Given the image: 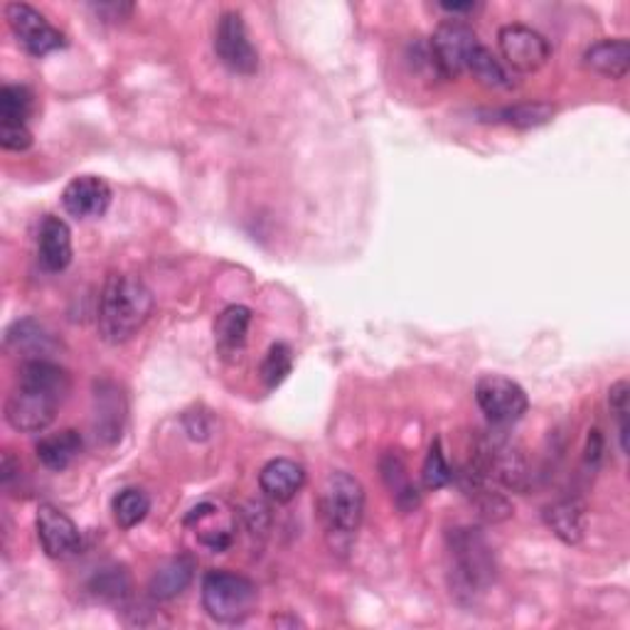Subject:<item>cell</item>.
<instances>
[{
  "label": "cell",
  "instance_id": "cell-27",
  "mask_svg": "<svg viewBox=\"0 0 630 630\" xmlns=\"http://www.w3.org/2000/svg\"><path fill=\"white\" fill-rule=\"evenodd\" d=\"M469 72L488 89H510L512 85H515L508 72V67L500 62L498 57L485 48V45H481V48L475 50L473 60L469 65Z\"/></svg>",
  "mask_w": 630,
  "mask_h": 630
},
{
  "label": "cell",
  "instance_id": "cell-14",
  "mask_svg": "<svg viewBox=\"0 0 630 630\" xmlns=\"http://www.w3.org/2000/svg\"><path fill=\"white\" fill-rule=\"evenodd\" d=\"M38 259L45 272L60 274L72 264V232L67 222L48 215L38 229Z\"/></svg>",
  "mask_w": 630,
  "mask_h": 630
},
{
  "label": "cell",
  "instance_id": "cell-17",
  "mask_svg": "<svg viewBox=\"0 0 630 630\" xmlns=\"http://www.w3.org/2000/svg\"><path fill=\"white\" fill-rule=\"evenodd\" d=\"M252 328V311L247 306H227L215 321V347L217 355L227 363H235L244 353Z\"/></svg>",
  "mask_w": 630,
  "mask_h": 630
},
{
  "label": "cell",
  "instance_id": "cell-11",
  "mask_svg": "<svg viewBox=\"0 0 630 630\" xmlns=\"http://www.w3.org/2000/svg\"><path fill=\"white\" fill-rule=\"evenodd\" d=\"M498 45L503 60L515 72H537L550 60L552 48L544 35L528 26H505L498 32Z\"/></svg>",
  "mask_w": 630,
  "mask_h": 630
},
{
  "label": "cell",
  "instance_id": "cell-8",
  "mask_svg": "<svg viewBox=\"0 0 630 630\" xmlns=\"http://www.w3.org/2000/svg\"><path fill=\"white\" fill-rule=\"evenodd\" d=\"M215 55L229 72L252 77L259 69V52L249 40L247 22L237 10L222 13L215 28Z\"/></svg>",
  "mask_w": 630,
  "mask_h": 630
},
{
  "label": "cell",
  "instance_id": "cell-18",
  "mask_svg": "<svg viewBox=\"0 0 630 630\" xmlns=\"http://www.w3.org/2000/svg\"><path fill=\"white\" fill-rule=\"evenodd\" d=\"M583 65L601 77L623 79L630 69V42L626 38L599 40L583 52Z\"/></svg>",
  "mask_w": 630,
  "mask_h": 630
},
{
  "label": "cell",
  "instance_id": "cell-9",
  "mask_svg": "<svg viewBox=\"0 0 630 630\" xmlns=\"http://www.w3.org/2000/svg\"><path fill=\"white\" fill-rule=\"evenodd\" d=\"M475 402L490 424L510 426L528 414V392L503 375H483L475 384Z\"/></svg>",
  "mask_w": 630,
  "mask_h": 630
},
{
  "label": "cell",
  "instance_id": "cell-30",
  "mask_svg": "<svg viewBox=\"0 0 630 630\" xmlns=\"http://www.w3.org/2000/svg\"><path fill=\"white\" fill-rule=\"evenodd\" d=\"M32 114V91L22 85L0 89V124H28Z\"/></svg>",
  "mask_w": 630,
  "mask_h": 630
},
{
  "label": "cell",
  "instance_id": "cell-34",
  "mask_svg": "<svg viewBox=\"0 0 630 630\" xmlns=\"http://www.w3.org/2000/svg\"><path fill=\"white\" fill-rule=\"evenodd\" d=\"M91 10L104 20H126L128 16H131V10L134 6L131 3H99V6H91Z\"/></svg>",
  "mask_w": 630,
  "mask_h": 630
},
{
  "label": "cell",
  "instance_id": "cell-26",
  "mask_svg": "<svg viewBox=\"0 0 630 630\" xmlns=\"http://www.w3.org/2000/svg\"><path fill=\"white\" fill-rule=\"evenodd\" d=\"M114 520L121 530H131L136 524H141L150 512V498L138 488H126L111 503Z\"/></svg>",
  "mask_w": 630,
  "mask_h": 630
},
{
  "label": "cell",
  "instance_id": "cell-10",
  "mask_svg": "<svg viewBox=\"0 0 630 630\" xmlns=\"http://www.w3.org/2000/svg\"><path fill=\"white\" fill-rule=\"evenodd\" d=\"M6 20L18 42L32 57H45L65 48V35L57 30L38 8H32L28 3H8Z\"/></svg>",
  "mask_w": 630,
  "mask_h": 630
},
{
  "label": "cell",
  "instance_id": "cell-2",
  "mask_svg": "<svg viewBox=\"0 0 630 630\" xmlns=\"http://www.w3.org/2000/svg\"><path fill=\"white\" fill-rule=\"evenodd\" d=\"M154 311V294L141 278L111 274L99 296V335L109 345L128 343L144 328Z\"/></svg>",
  "mask_w": 630,
  "mask_h": 630
},
{
  "label": "cell",
  "instance_id": "cell-32",
  "mask_svg": "<svg viewBox=\"0 0 630 630\" xmlns=\"http://www.w3.org/2000/svg\"><path fill=\"white\" fill-rule=\"evenodd\" d=\"M628 396L630 387L626 380H618L609 390V406L618 426V441H621V451L628 453Z\"/></svg>",
  "mask_w": 630,
  "mask_h": 630
},
{
  "label": "cell",
  "instance_id": "cell-12",
  "mask_svg": "<svg viewBox=\"0 0 630 630\" xmlns=\"http://www.w3.org/2000/svg\"><path fill=\"white\" fill-rule=\"evenodd\" d=\"M35 530L42 552L50 559H67L75 557L81 547V534L75 520L55 505H40L35 515Z\"/></svg>",
  "mask_w": 630,
  "mask_h": 630
},
{
  "label": "cell",
  "instance_id": "cell-28",
  "mask_svg": "<svg viewBox=\"0 0 630 630\" xmlns=\"http://www.w3.org/2000/svg\"><path fill=\"white\" fill-rule=\"evenodd\" d=\"M291 370H294V350L288 343H274L264 355L259 377L266 390H276L278 384L286 382Z\"/></svg>",
  "mask_w": 630,
  "mask_h": 630
},
{
  "label": "cell",
  "instance_id": "cell-1",
  "mask_svg": "<svg viewBox=\"0 0 630 630\" xmlns=\"http://www.w3.org/2000/svg\"><path fill=\"white\" fill-rule=\"evenodd\" d=\"M69 394V375L52 360H26L18 387L8 394L6 422L22 434L48 429Z\"/></svg>",
  "mask_w": 630,
  "mask_h": 630
},
{
  "label": "cell",
  "instance_id": "cell-6",
  "mask_svg": "<svg viewBox=\"0 0 630 630\" xmlns=\"http://www.w3.org/2000/svg\"><path fill=\"white\" fill-rule=\"evenodd\" d=\"M471 465L490 483L515 490V493H522L530 485V465L524 459V451L503 431H493V434L478 439Z\"/></svg>",
  "mask_w": 630,
  "mask_h": 630
},
{
  "label": "cell",
  "instance_id": "cell-15",
  "mask_svg": "<svg viewBox=\"0 0 630 630\" xmlns=\"http://www.w3.org/2000/svg\"><path fill=\"white\" fill-rule=\"evenodd\" d=\"M259 485L262 493L274 503H291L301 493V488L306 485V469L291 459H274L262 469Z\"/></svg>",
  "mask_w": 630,
  "mask_h": 630
},
{
  "label": "cell",
  "instance_id": "cell-29",
  "mask_svg": "<svg viewBox=\"0 0 630 630\" xmlns=\"http://www.w3.org/2000/svg\"><path fill=\"white\" fill-rule=\"evenodd\" d=\"M89 591L101 601H121L131 591V579L124 567H104L91 577Z\"/></svg>",
  "mask_w": 630,
  "mask_h": 630
},
{
  "label": "cell",
  "instance_id": "cell-21",
  "mask_svg": "<svg viewBox=\"0 0 630 630\" xmlns=\"http://www.w3.org/2000/svg\"><path fill=\"white\" fill-rule=\"evenodd\" d=\"M544 520L564 544H579L587 534V505L577 498L559 500V503L547 508Z\"/></svg>",
  "mask_w": 630,
  "mask_h": 630
},
{
  "label": "cell",
  "instance_id": "cell-20",
  "mask_svg": "<svg viewBox=\"0 0 630 630\" xmlns=\"http://www.w3.org/2000/svg\"><path fill=\"white\" fill-rule=\"evenodd\" d=\"M195 577V562L190 557H173L150 577L148 591L156 601H173L190 587Z\"/></svg>",
  "mask_w": 630,
  "mask_h": 630
},
{
  "label": "cell",
  "instance_id": "cell-13",
  "mask_svg": "<svg viewBox=\"0 0 630 630\" xmlns=\"http://www.w3.org/2000/svg\"><path fill=\"white\" fill-rule=\"evenodd\" d=\"M62 205L77 219L104 217L111 205L109 183L97 178V175H79V178L67 183Z\"/></svg>",
  "mask_w": 630,
  "mask_h": 630
},
{
  "label": "cell",
  "instance_id": "cell-23",
  "mask_svg": "<svg viewBox=\"0 0 630 630\" xmlns=\"http://www.w3.org/2000/svg\"><path fill=\"white\" fill-rule=\"evenodd\" d=\"M6 345L18 355H26L28 360H48L45 355L55 350V337L42 328L38 321L26 318L18 321L6 333Z\"/></svg>",
  "mask_w": 630,
  "mask_h": 630
},
{
  "label": "cell",
  "instance_id": "cell-16",
  "mask_svg": "<svg viewBox=\"0 0 630 630\" xmlns=\"http://www.w3.org/2000/svg\"><path fill=\"white\" fill-rule=\"evenodd\" d=\"M126 422V400L111 382H99L95 387V434L104 443L121 439Z\"/></svg>",
  "mask_w": 630,
  "mask_h": 630
},
{
  "label": "cell",
  "instance_id": "cell-19",
  "mask_svg": "<svg viewBox=\"0 0 630 630\" xmlns=\"http://www.w3.org/2000/svg\"><path fill=\"white\" fill-rule=\"evenodd\" d=\"M219 518H222V512L213 503H205L200 508L190 510V515L185 518V522L193 524V528L197 530L200 542L213 552H225L229 550L232 542H235V522L232 520L219 522Z\"/></svg>",
  "mask_w": 630,
  "mask_h": 630
},
{
  "label": "cell",
  "instance_id": "cell-31",
  "mask_svg": "<svg viewBox=\"0 0 630 630\" xmlns=\"http://www.w3.org/2000/svg\"><path fill=\"white\" fill-rule=\"evenodd\" d=\"M453 475H456V473H453V469L446 461V453H443V449H441V441L436 439L434 443H431L429 456L424 461V471H422L424 485L429 490H441L453 481Z\"/></svg>",
  "mask_w": 630,
  "mask_h": 630
},
{
  "label": "cell",
  "instance_id": "cell-22",
  "mask_svg": "<svg viewBox=\"0 0 630 630\" xmlns=\"http://www.w3.org/2000/svg\"><path fill=\"white\" fill-rule=\"evenodd\" d=\"M81 449H85V441H81L79 431L65 429L60 434L40 439L38 446H35V453H38V459L45 469L62 473L79 459Z\"/></svg>",
  "mask_w": 630,
  "mask_h": 630
},
{
  "label": "cell",
  "instance_id": "cell-5",
  "mask_svg": "<svg viewBox=\"0 0 630 630\" xmlns=\"http://www.w3.org/2000/svg\"><path fill=\"white\" fill-rule=\"evenodd\" d=\"M259 601V589L247 577L227 569L207 571L203 579V606L217 623L235 626L247 621Z\"/></svg>",
  "mask_w": 630,
  "mask_h": 630
},
{
  "label": "cell",
  "instance_id": "cell-35",
  "mask_svg": "<svg viewBox=\"0 0 630 630\" xmlns=\"http://www.w3.org/2000/svg\"><path fill=\"white\" fill-rule=\"evenodd\" d=\"M439 8L446 10V13L456 18V16H463V13H475V10H481V3H473V0H469V3H441Z\"/></svg>",
  "mask_w": 630,
  "mask_h": 630
},
{
  "label": "cell",
  "instance_id": "cell-33",
  "mask_svg": "<svg viewBox=\"0 0 630 630\" xmlns=\"http://www.w3.org/2000/svg\"><path fill=\"white\" fill-rule=\"evenodd\" d=\"M0 146L6 150H28L32 146V134L28 124H0Z\"/></svg>",
  "mask_w": 630,
  "mask_h": 630
},
{
  "label": "cell",
  "instance_id": "cell-24",
  "mask_svg": "<svg viewBox=\"0 0 630 630\" xmlns=\"http://www.w3.org/2000/svg\"><path fill=\"white\" fill-rule=\"evenodd\" d=\"M382 478L392 490L396 505H400L404 512H414L419 503H422L419 490L412 485L410 473H406L404 461L396 456V453H387V456L382 459Z\"/></svg>",
  "mask_w": 630,
  "mask_h": 630
},
{
  "label": "cell",
  "instance_id": "cell-3",
  "mask_svg": "<svg viewBox=\"0 0 630 630\" xmlns=\"http://www.w3.org/2000/svg\"><path fill=\"white\" fill-rule=\"evenodd\" d=\"M318 515L325 532L335 547L350 544L365 518V488L347 471H333L325 475L318 490Z\"/></svg>",
  "mask_w": 630,
  "mask_h": 630
},
{
  "label": "cell",
  "instance_id": "cell-4",
  "mask_svg": "<svg viewBox=\"0 0 630 630\" xmlns=\"http://www.w3.org/2000/svg\"><path fill=\"white\" fill-rule=\"evenodd\" d=\"M451 589L463 601H473L495 579V557L478 530H453L449 534Z\"/></svg>",
  "mask_w": 630,
  "mask_h": 630
},
{
  "label": "cell",
  "instance_id": "cell-25",
  "mask_svg": "<svg viewBox=\"0 0 630 630\" xmlns=\"http://www.w3.org/2000/svg\"><path fill=\"white\" fill-rule=\"evenodd\" d=\"M490 119L485 121H495V124H508V126H518V128H534L547 124L554 116V107L547 101H524V104H515V107H505V109H495L488 114Z\"/></svg>",
  "mask_w": 630,
  "mask_h": 630
},
{
  "label": "cell",
  "instance_id": "cell-7",
  "mask_svg": "<svg viewBox=\"0 0 630 630\" xmlns=\"http://www.w3.org/2000/svg\"><path fill=\"white\" fill-rule=\"evenodd\" d=\"M481 48L475 30L463 20H443L431 35L429 55L436 67V75L443 79H459L469 72L475 50Z\"/></svg>",
  "mask_w": 630,
  "mask_h": 630
}]
</instances>
